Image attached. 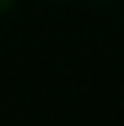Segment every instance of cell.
<instances>
[{
	"label": "cell",
	"instance_id": "1",
	"mask_svg": "<svg viewBox=\"0 0 124 126\" xmlns=\"http://www.w3.org/2000/svg\"><path fill=\"white\" fill-rule=\"evenodd\" d=\"M16 5V0H0V13H5V10H10Z\"/></svg>",
	"mask_w": 124,
	"mask_h": 126
}]
</instances>
